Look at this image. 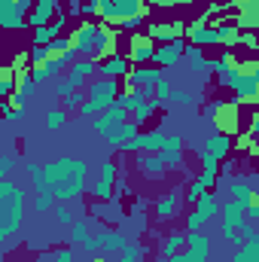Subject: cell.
<instances>
[{
    "label": "cell",
    "instance_id": "1",
    "mask_svg": "<svg viewBox=\"0 0 259 262\" xmlns=\"http://www.w3.org/2000/svg\"><path fill=\"white\" fill-rule=\"evenodd\" d=\"M34 192H49L55 201H76L89 189V162L85 159H55L49 165H43L40 177L31 180Z\"/></svg>",
    "mask_w": 259,
    "mask_h": 262
},
{
    "label": "cell",
    "instance_id": "2",
    "mask_svg": "<svg viewBox=\"0 0 259 262\" xmlns=\"http://www.w3.org/2000/svg\"><path fill=\"white\" fill-rule=\"evenodd\" d=\"M25 210H28V192L12 180H0V244L21 229Z\"/></svg>",
    "mask_w": 259,
    "mask_h": 262
},
{
    "label": "cell",
    "instance_id": "3",
    "mask_svg": "<svg viewBox=\"0 0 259 262\" xmlns=\"http://www.w3.org/2000/svg\"><path fill=\"white\" fill-rule=\"evenodd\" d=\"M122 79H125V85H128V89H140V92H143V98L149 101V95H153V85L162 79V67L134 64L128 73L122 76Z\"/></svg>",
    "mask_w": 259,
    "mask_h": 262
},
{
    "label": "cell",
    "instance_id": "4",
    "mask_svg": "<svg viewBox=\"0 0 259 262\" xmlns=\"http://www.w3.org/2000/svg\"><path fill=\"white\" fill-rule=\"evenodd\" d=\"M116 95H119V82H116V79H107V76H101V79L89 82L85 101H92L98 110H107V107H113Z\"/></svg>",
    "mask_w": 259,
    "mask_h": 262
},
{
    "label": "cell",
    "instance_id": "5",
    "mask_svg": "<svg viewBox=\"0 0 259 262\" xmlns=\"http://www.w3.org/2000/svg\"><path fill=\"white\" fill-rule=\"evenodd\" d=\"M232 92H235V98H232V107H238L241 101H247V104H253L256 101V95H259V76H256V70H241L238 73V79L232 82Z\"/></svg>",
    "mask_w": 259,
    "mask_h": 262
},
{
    "label": "cell",
    "instance_id": "6",
    "mask_svg": "<svg viewBox=\"0 0 259 262\" xmlns=\"http://www.w3.org/2000/svg\"><path fill=\"white\" fill-rule=\"evenodd\" d=\"M162 143H165V131L156 128V131L134 134L128 143H122L119 149H125V152H159V149H162Z\"/></svg>",
    "mask_w": 259,
    "mask_h": 262
},
{
    "label": "cell",
    "instance_id": "7",
    "mask_svg": "<svg viewBox=\"0 0 259 262\" xmlns=\"http://www.w3.org/2000/svg\"><path fill=\"white\" fill-rule=\"evenodd\" d=\"M183 46H186V37H177V40H171V43H162V46H156V52H153V64L156 67H177L180 64V58H183Z\"/></svg>",
    "mask_w": 259,
    "mask_h": 262
},
{
    "label": "cell",
    "instance_id": "8",
    "mask_svg": "<svg viewBox=\"0 0 259 262\" xmlns=\"http://www.w3.org/2000/svg\"><path fill=\"white\" fill-rule=\"evenodd\" d=\"M55 15H58V0H34L31 12L25 15V25L34 31V28H43V25H49Z\"/></svg>",
    "mask_w": 259,
    "mask_h": 262
},
{
    "label": "cell",
    "instance_id": "9",
    "mask_svg": "<svg viewBox=\"0 0 259 262\" xmlns=\"http://www.w3.org/2000/svg\"><path fill=\"white\" fill-rule=\"evenodd\" d=\"M125 119H128V113H125L122 107H116V104H113V107L101 110V113H98V116L92 119V128L98 131L101 137H107L110 131H116V128H119V125H122Z\"/></svg>",
    "mask_w": 259,
    "mask_h": 262
},
{
    "label": "cell",
    "instance_id": "10",
    "mask_svg": "<svg viewBox=\"0 0 259 262\" xmlns=\"http://www.w3.org/2000/svg\"><path fill=\"white\" fill-rule=\"evenodd\" d=\"M95 34H98V25H79L76 28V34H70V46H73V52L79 55V58H92V52H95Z\"/></svg>",
    "mask_w": 259,
    "mask_h": 262
},
{
    "label": "cell",
    "instance_id": "11",
    "mask_svg": "<svg viewBox=\"0 0 259 262\" xmlns=\"http://www.w3.org/2000/svg\"><path fill=\"white\" fill-rule=\"evenodd\" d=\"M146 37L156 43H171V40H177V37H186V25L183 21H156V25H149V31H146Z\"/></svg>",
    "mask_w": 259,
    "mask_h": 262
},
{
    "label": "cell",
    "instance_id": "12",
    "mask_svg": "<svg viewBox=\"0 0 259 262\" xmlns=\"http://www.w3.org/2000/svg\"><path fill=\"white\" fill-rule=\"evenodd\" d=\"M159 159L165 162V168H180L183 165V137L180 134H165V143L159 149Z\"/></svg>",
    "mask_w": 259,
    "mask_h": 262
},
{
    "label": "cell",
    "instance_id": "13",
    "mask_svg": "<svg viewBox=\"0 0 259 262\" xmlns=\"http://www.w3.org/2000/svg\"><path fill=\"white\" fill-rule=\"evenodd\" d=\"M153 52H156V43L146 34H140V37H131L128 40L125 58H128L131 64H146V61H153Z\"/></svg>",
    "mask_w": 259,
    "mask_h": 262
},
{
    "label": "cell",
    "instance_id": "14",
    "mask_svg": "<svg viewBox=\"0 0 259 262\" xmlns=\"http://www.w3.org/2000/svg\"><path fill=\"white\" fill-rule=\"evenodd\" d=\"M183 250H186V256L192 262H207V256H210V238L204 232H186Z\"/></svg>",
    "mask_w": 259,
    "mask_h": 262
},
{
    "label": "cell",
    "instance_id": "15",
    "mask_svg": "<svg viewBox=\"0 0 259 262\" xmlns=\"http://www.w3.org/2000/svg\"><path fill=\"white\" fill-rule=\"evenodd\" d=\"M98 73V61H92V58H76L73 64H70V70H67V82L73 85V89H82L85 85V79H92Z\"/></svg>",
    "mask_w": 259,
    "mask_h": 262
},
{
    "label": "cell",
    "instance_id": "16",
    "mask_svg": "<svg viewBox=\"0 0 259 262\" xmlns=\"http://www.w3.org/2000/svg\"><path fill=\"white\" fill-rule=\"evenodd\" d=\"M98 70H101V76H107V79H122L125 73L131 70V61L125 58V55H116V52H110L101 64H98Z\"/></svg>",
    "mask_w": 259,
    "mask_h": 262
},
{
    "label": "cell",
    "instance_id": "17",
    "mask_svg": "<svg viewBox=\"0 0 259 262\" xmlns=\"http://www.w3.org/2000/svg\"><path fill=\"white\" fill-rule=\"evenodd\" d=\"M186 37H189V43L198 46V49L217 46V43H220V31H217L213 25H195V28H186Z\"/></svg>",
    "mask_w": 259,
    "mask_h": 262
},
{
    "label": "cell",
    "instance_id": "18",
    "mask_svg": "<svg viewBox=\"0 0 259 262\" xmlns=\"http://www.w3.org/2000/svg\"><path fill=\"white\" fill-rule=\"evenodd\" d=\"M0 28L3 31H21V28H28L25 25V12H18L12 0H0Z\"/></svg>",
    "mask_w": 259,
    "mask_h": 262
},
{
    "label": "cell",
    "instance_id": "19",
    "mask_svg": "<svg viewBox=\"0 0 259 262\" xmlns=\"http://www.w3.org/2000/svg\"><path fill=\"white\" fill-rule=\"evenodd\" d=\"M95 232H101V220L95 216V220H85V216H79V220H73L70 223V244H82L89 235H95Z\"/></svg>",
    "mask_w": 259,
    "mask_h": 262
},
{
    "label": "cell",
    "instance_id": "20",
    "mask_svg": "<svg viewBox=\"0 0 259 262\" xmlns=\"http://www.w3.org/2000/svg\"><path fill=\"white\" fill-rule=\"evenodd\" d=\"M220 201H223V198L217 195L213 189H207V192H204V195L192 204V207H195V213H198L204 223H210L213 216H220Z\"/></svg>",
    "mask_w": 259,
    "mask_h": 262
},
{
    "label": "cell",
    "instance_id": "21",
    "mask_svg": "<svg viewBox=\"0 0 259 262\" xmlns=\"http://www.w3.org/2000/svg\"><path fill=\"white\" fill-rule=\"evenodd\" d=\"M213 183H217V174L213 171H201L192 183H189V189H186V204H195L207 189H213Z\"/></svg>",
    "mask_w": 259,
    "mask_h": 262
},
{
    "label": "cell",
    "instance_id": "22",
    "mask_svg": "<svg viewBox=\"0 0 259 262\" xmlns=\"http://www.w3.org/2000/svg\"><path fill=\"white\" fill-rule=\"evenodd\" d=\"M220 216H223V226H232V229H241L247 223L244 204H238V201H220Z\"/></svg>",
    "mask_w": 259,
    "mask_h": 262
},
{
    "label": "cell",
    "instance_id": "23",
    "mask_svg": "<svg viewBox=\"0 0 259 262\" xmlns=\"http://www.w3.org/2000/svg\"><path fill=\"white\" fill-rule=\"evenodd\" d=\"M137 128H140L137 122H131V119H125V122H122L119 128H116V131H110V134H107L104 140H107V143H110L113 149H119L122 143H128L131 137H134V134H140V131H137Z\"/></svg>",
    "mask_w": 259,
    "mask_h": 262
},
{
    "label": "cell",
    "instance_id": "24",
    "mask_svg": "<svg viewBox=\"0 0 259 262\" xmlns=\"http://www.w3.org/2000/svg\"><path fill=\"white\" fill-rule=\"evenodd\" d=\"M229 195H232V201H238V204H256V189L247 183V180H232L229 183Z\"/></svg>",
    "mask_w": 259,
    "mask_h": 262
},
{
    "label": "cell",
    "instance_id": "25",
    "mask_svg": "<svg viewBox=\"0 0 259 262\" xmlns=\"http://www.w3.org/2000/svg\"><path fill=\"white\" fill-rule=\"evenodd\" d=\"M229 146H232V137H229V134H210V137L204 140V149H207L217 162H223V159L229 156Z\"/></svg>",
    "mask_w": 259,
    "mask_h": 262
},
{
    "label": "cell",
    "instance_id": "26",
    "mask_svg": "<svg viewBox=\"0 0 259 262\" xmlns=\"http://www.w3.org/2000/svg\"><path fill=\"white\" fill-rule=\"evenodd\" d=\"M156 213H159L162 220H171V216H177V213H180V192H168V195L159 198V204H156Z\"/></svg>",
    "mask_w": 259,
    "mask_h": 262
},
{
    "label": "cell",
    "instance_id": "27",
    "mask_svg": "<svg viewBox=\"0 0 259 262\" xmlns=\"http://www.w3.org/2000/svg\"><path fill=\"white\" fill-rule=\"evenodd\" d=\"M235 28L238 31H256V0H247L241 6V15L235 18Z\"/></svg>",
    "mask_w": 259,
    "mask_h": 262
},
{
    "label": "cell",
    "instance_id": "28",
    "mask_svg": "<svg viewBox=\"0 0 259 262\" xmlns=\"http://www.w3.org/2000/svg\"><path fill=\"white\" fill-rule=\"evenodd\" d=\"M110 49H116V31L98 28V34H95V52L92 55H107Z\"/></svg>",
    "mask_w": 259,
    "mask_h": 262
},
{
    "label": "cell",
    "instance_id": "29",
    "mask_svg": "<svg viewBox=\"0 0 259 262\" xmlns=\"http://www.w3.org/2000/svg\"><path fill=\"white\" fill-rule=\"evenodd\" d=\"M229 262H259V235L256 238H247L244 247L235 256H229Z\"/></svg>",
    "mask_w": 259,
    "mask_h": 262
},
{
    "label": "cell",
    "instance_id": "30",
    "mask_svg": "<svg viewBox=\"0 0 259 262\" xmlns=\"http://www.w3.org/2000/svg\"><path fill=\"white\" fill-rule=\"evenodd\" d=\"M58 70H61V67L49 58V61H43V64H37L34 70H31V79H34V82H46V79H52Z\"/></svg>",
    "mask_w": 259,
    "mask_h": 262
},
{
    "label": "cell",
    "instance_id": "31",
    "mask_svg": "<svg viewBox=\"0 0 259 262\" xmlns=\"http://www.w3.org/2000/svg\"><path fill=\"white\" fill-rule=\"evenodd\" d=\"M92 210H95V216H104V220H116V216H119V195H113L110 201H101V204H95Z\"/></svg>",
    "mask_w": 259,
    "mask_h": 262
},
{
    "label": "cell",
    "instance_id": "32",
    "mask_svg": "<svg viewBox=\"0 0 259 262\" xmlns=\"http://www.w3.org/2000/svg\"><path fill=\"white\" fill-rule=\"evenodd\" d=\"M34 92H37V82L31 79V73H18V79H15V92H12V95H18V98L28 101Z\"/></svg>",
    "mask_w": 259,
    "mask_h": 262
},
{
    "label": "cell",
    "instance_id": "33",
    "mask_svg": "<svg viewBox=\"0 0 259 262\" xmlns=\"http://www.w3.org/2000/svg\"><path fill=\"white\" fill-rule=\"evenodd\" d=\"M159 107H162V101H143V104H140V107H137V110L131 113V122L143 125V122H146V119H149V116H153V113H156Z\"/></svg>",
    "mask_w": 259,
    "mask_h": 262
},
{
    "label": "cell",
    "instance_id": "34",
    "mask_svg": "<svg viewBox=\"0 0 259 262\" xmlns=\"http://www.w3.org/2000/svg\"><path fill=\"white\" fill-rule=\"evenodd\" d=\"M140 171H143V174H162V171H168V168H165V162L159 159V152H149V156L140 159Z\"/></svg>",
    "mask_w": 259,
    "mask_h": 262
},
{
    "label": "cell",
    "instance_id": "35",
    "mask_svg": "<svg viewBox=\"0 0 259 262\" xmlns=\"http://www.w3.org/2000/svg\"><path fill=\"white\" fill-rule=\"evenodd\" d=\"M183 241H186V232H177V235H168L165 244H162V256H174L177 250H183Z\"/></svg>",
    "mask_w": 259,
    "mask_h": 262
},
{
    "label": "cell",
    "instance_id": "36",
    "mask_svg": "<svg viewBox=\"0 0 259 262\" xmlns=\"http://www.w3.org/2000/svg\"><path fill=\"white\" fill-rule=\"evenodd\" d=\"M31 207H34V213H40V216H43V213H49V210L55 207V198L49 195V192H37L34 201H31Z\"/></svg>",
    "mask_w": 259,
    "mask_h": 262
},
{
    "label": "cell",
    "instance_id": "37",
    "mask_svg": "<svg viewBox=\"0 0 259 262\" xmlns=\"http://www.w3.org/2000/svg\"><path fill=\"white\" fill-rule=\"evenodd\" d=\"M64 122H67V110H61V107H52L46 113V131H58Z\"/></svg>",
    "mask_w": 259,
    "mask_h": 262
},
{
    "label": "cell",
    "instance_id": "38",
    "mask_svg": "<svg viewBox=\"0 0 259 262\" xmlns=\"http://www.w3.org/2000/svg\"><path fill=\"white\" fill-rule=\"evenodd\" d=\"M0 113H3V119H9V122H21V119L28 116L25 107H12L9 101H0Z\"/></svg>",
    "mask_w": 259,
    "mask_h": 262
},
{
    "label": "cell",
    "instance_id": "39",
    "mask_svg": "<svg viewBox=\"0 0 259 262\" xmlns=\"http://www.w3.org/2000/svg\"><path fill=\"white\" fill-rule=\"evenodd\" d=\"M61 101H64V104H61V110H79V104L85 101V92H82V89H70Z\"/></svg>",
    "mask_w": 259,
    "mask_h": 262
},
{
    "label": "cell",
    "instance_id": "40",
    "mask_svg": "<svg viewBox=\"0 0 259 262\" xmlns=\"http://www.w3.org/2000/svg\"><path fill=\"white\" fill-rule=\"evenodd\" d=\"M235 64H238V61H235V55H232V52H223V55H220L217 61H210V70L223 76L226 70H232V67H235Z\"/></svg>",
    "mask_w": 259,
    "mask_h": 262
},
{
    "label": "cell",
    "instance_id": "41",
    "mask_svg": "<svg viewBox=\"0 0 259 262\" xmlns=\"http://www.w3.org/2000/svg\"><path fill=\"white\" fill-rule=\"evenodd\" d=\"M89 192H92V198H98V201H110V198H113V183H104V180H98V183H95Z\"/></svg>",
    "mask_w": 259,
    "mask_h": 262
},
{
    "label": "cell",
    "instance_id": "42",
    "mask_svg": "<svg viewBox=\"0 0 259 262\" xmlns=\"http://www.w3.org/2000/svg\"><path fill=\"white\" fill-rule=\"evenodd\" d=\"M46 49H49V58H55V55H61L67 49H73V46H70V37H55Z\"/></svg>",
    "mask_w": 259,
    "mask_h": 262
},
{
    "label": "cell",
    "instance_id": "43",
    "mask_svg": "<svg viewBox=\"0 0 259 262\" xmlns=\"http://www.w3.org/2000/svg\"><path fill=\"white\" fill-rule=\"evenodd\" d=\"M28 61L34 67L43 64V61H49V49H46V46H31V49H28Z\"/></svg>",
    "mask_w": 259,
    "mask_h": 262
},
{
    "label": "cell",
    "instance_id": "44",
    "mask_svg": "<svg viewBox=\"0 0 259 262\" xmlns=\"http://www.w3.org/2000/svg\"><path fill=\"white\" fill-rule=\"evenodd\" d=\"M168 101H174V104H195L198 98H195L192 92H183V89H171V95H168Z\"/></svg>",
    "mask_w": 259,
    "mask_h": 262
},
{
    "label": "cell",
    "instance_id": "45",
    "mask_svg": "<svg viewBox=\"0 0 259 262\" xmlns=\"http://www.w3.org/2000/svg\"><path fill=\"white\" fill-rule=\"evenodd\" d=\"M140 25H143V12H137V15H128V18H119V21H116V28H119V31H137Z\"/></svg>",
    "mask_w": 259,
    "mask_h": 262
},
{
    "label": "cell",
    "instance_id": "46",
    "mask_svg": "<svg viewBox=\"0 0 259 262\" xmlns=\"http://www.w3.org/2000/svg\"><path fill=\"white\" fill-rule=\"evenodd\" d=\"M153 95H156V101H162V104H165V101H168V95H171V79H165V76H162V79L153 85Z\"/></svg>",
    "mask_w": 259,
    "mask_h": 262
},
{
    "label": "cell",
    "instance_id": "47",
    "mask_svg": "<svg viewBox=\"0 0 259 262\" xmlns=\"http://www.w3.org/2000/svg\"><path fill=\"white\" fill-rule=\"evenodd\" d=\"M52 210H55V220H58V223H61V226H70V223H73V220H76V216H73V210H70V207H67V204H55V207H52Z\"/></svg>",
    "mask_w": 259,
    "mask_h": 262
},
{
    "label": "cell",
    "instance_id": "48",
    "mask_svg": "<svg viewBox=\"0 0 259 262\" xmlns=\"http://www.w3.org/2000/svg\"><path fill=\"white\" fill-rule=\"evenodd\" d=\"M116 177H119V168H116L113 162H104V165H101V180H104V183H116Z\"/></svg>",
    "mask_w": 259,
    "mask_h": 262
},
{
    "label": "cell",
    "instance_id": "49",
    "mask_svg": "<svg viewBox=\"0 0 259 262\" xmlns=\"http://www.w3.org/2000/svg\"><path fill=\"white\" fill-rule=\"evenodd\" d=\"M198 159H201V165H204V171H213V174H220V162L207 152V149H201L198 152Z\"/></svg>",
    "mask_w": 259,
    "mask_h": 262
},
{
    "label": "cell",
    "instance_id": "50",
    "mask_svg": "<svg viewBox=\"0 0 259 262\" xmlns=\"http://www.w3.org/2000/svg\"><path fill=\"white\" fill-rule=\"evenodd\" d=\"M12 171H15V159H9V156H0V180H6Z\"/></svg>",
    "mask_w": 259,
    "mask_h": 262
},
{
    "label": "cell",
    "instance_id": "51",
    "mask_svg": "<svg viewBox=\"0 0 259 262\" xmlns=\"http://www.w3.org/2000/svg\"><path fill=\"white\" fill-rule=\"evenodd\" d=\"M189 67H192V73H207V70H210V58H204V55H201V58H192Z\"/></svg>",
    "mask_w": 259,
    "mask_h": 262
},
{
    "label": "cell",
    "instance_id": "52",
    "mask_svg": "<svg viewBox=\"0 0 259 262\" xmlns=\"http://www.w3.org/2000/svg\"><path fill=\"white\" fill-rule=\"evenodd\" d=\"M201 226H204V220H201V216H198V213L192 210V213L186 216V232H198Z\"/></svg>",
    "mask_w": 259,
    "mask_h": 262
},
{
    "label": "cell",
    "instance_id": "53",
    "mask_svg": "<svg viewBox=\"0 0 259 262\" xmlns=\"http://www.w3.org/2000/svg\"><path fill=\"white\" fill-rule=\"evenodd\" d=\"M58 262H76V253L70 247H64V250H58Z\"/></svg>",
    "mask_w": 259,
    "mask_h": 262
},
{
    "label": "cell",
    "instance_id": "54",
    "mask_svg": "<svg viewBox=\"0 0 259 262\" xmlns=\"http://www.w3.org/2000/svg\"><path fill=\"white\" fill-rule=\"evenodd\" d=\"M25 171H28V177L34 180V177H40V171H43V168H40L37 162H28V165H25Z\"/></svg>",
    "mask_w": 259,
    "mask_h": 262
},
{
    "label": "cell",
    "instance_id": "55",
    "mask_svg": "<svg viewBox=\"0 0 259 262\" xmlns=\"http://www.w3.org/2000/svg\"><path fill=\"white\" fill-rule=\"evenodd\" d=\"M12 3H15V9H18V12H25V15H28V12H31V6H34V0H12Z\"/></svg>",
    "mask_w": 259,
    "mask_h": 262
},
{
    "label": "cell",
    "instance_id": "56",
    "mask_svg": "<svg viewBox=\"0 0 259 262\" xmlns=\"http://www.w3.org/2000/svg\"><path fill=\"white\" fill-rule=\"evenodd\" d=\"M70 89H73V85H70L67 79H61V82L55 85V95H58V98H64V95H67V92H70Z\"/></svg>",
    "mask_w": 259,
    "mask_h": 262
},
{
    "label": "cell",
    "instance_id": "57",
    "mask_svg": "<svg viewBox=\"0 0 259 262\" xmlns=\"http://www.w3.org/2000/svg\"><path fill=\"white\" fill-rule=\"evenodd\" d=\"M70 3V15H82V3L85 0H67Z\"/></svg>",
    "mask_w": 259,
    "mask_h": 262
},
{
    "label": "cell",
    "instance_id": "58",
    "mask_svg": "<svg viewBox=\"0 0 259 262\" xmlns=\"http://www.w3.org/2000/svg\"><path fill=\"white\" fill-rule=\"evenodd\" d=\"M168 262H192V259L186 256V250H177L174 256H168Z\"/></svg>",
    "mask_w": 259,
    "mask_h": 262
},
{
    "label": "cell",
    "instance_id": "59",
    "mask_svg": "<svg viewBox=\"0 0 259 262\" xmlns=\"http://www.w3.org/2000/svg\"><path fill=\"white\" fill-rule=\"evenodd\" d=\"M49 262H58V256H55V259H49Z\"/></svg>",
    "mask_w": 259,
    "mask_h": 262
},
{
    "label": "cell",
    "instance_id": "60",
    "mask_svg": "<svg viewBox=\"0 0 259 262\" xmlns=\"http://www.w3.org/2000/svg\"><path fill=\"white\" fill-rule=\"evenodd\" d=\"M235 3H241V0H235Z\"/></svg>",
    "mask_w": 259,
    "mask_h": 262
}]
</instances>
